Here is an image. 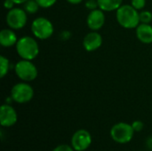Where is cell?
Returning <instances> with one entry per match:
<instances>
[{"label": "cell", "mask_w": 152, "mask_h": 151, "mask_svg": "<svg viewBox=\"0 0 152 151\" xmlns=\"http://www.w3.org/2000/svg\"><path fill=\"white\" fill-rule=\"evenodd\" d=\"M102 44V37L97 31L88 33L83 39V46L87 52H94L99 49Z\"/></svg>", "instance_id": "11"}, {"label": "cell", "mask_w": 152, "mask_h": 151, "mask_svg": "<svg viewBox=\"0 0 152 151\" xmlns=\"http://www.w3.org/2000/svg\"><path fill=\"white\" fill-rule=\"evenodd\" d=\"M39 4L36 0H28L26 3H24V7L23 9L26 11L27 13L28 14H34L37 12L39 9Z\"/></svg>", "instance_id": "16"}, {"label": "cell", "mask_w": 152, "mask_h": 151, "mask_svg": "<svg viewBox=\"0 0 152 151\" xmlns=\"http://www.w3.org/2000/svg\"><path fill=\"white\" fill-rule=\"evenodd\" d=\"M27 12L21 8H12L6 14V23L12 29H20L25 27L28 20Z\"/></svg>", "instance_id": "7"}, {"label": "cell", "mask_w": 152, "mask_h": 151, "mask_svg": "<svg viewBox=\"0 0 152 151\" xmlns=\"http://www.w3.org/2000/svg\"><path fill=\"white\" fill-rule=\"evenodd\" d=\"M147 144H148L149 148L152 149V137L149 138V140H148V142H147Z\"/></svg>", "instance_id": "26"}, {"label": "cell", "mask_w": 152, "mask_h": 151, "mask_svg": "<svg viewBox=\"0 0 152 151\" xmlns=\"http://www.w3.org/2000/svg\"><path fill=\"white\" fill-rule=\"evenodd\" d=\"M134 130L132 125L120 122L114 125L110 129V137L117 143L126 144L132 141L134 135Z\"/></svg>", "instance_id": "4"}, {"label": "cell", "mask_w": 152, "mask_h": 151, "mask_svg": "<svg viewBox=\"0 0 152 151\" xmlns=\"http://www.w3.org/2000/svg\"><path fill=\"white\" fill-rule=\"evenodd\" d=\"M140 21L141 23L150 24L152 21V12L150 11H142L140 12Z\"/></svg>", "instance_id": "17"}, {"label": "cell", "mask_w": 152, "mask_h": 151, "mask_svg": "<svg viewBox=\"0 0 152 151\" xmlns=\"http://www.w3.org/2000/svg\"><path fill=\"white\" fill-rule=\"evenodd\" d=\"M131 5L136 10H142L146 5V0H131Z\"/></svg>", "instance_id": "19"}, {"label": "cell", "mask_w": 152, "mask_h": 151, "mask_svg": "<svg viewBox=\"0 0 152 151\" xmlns=\"http://www.w3.org/2000/svg\"><path fill=\"white\" fill-rule=\"evenodd\" d=\"M18 115L10 104H4L0 109V124L3 127H11L16 124Z\"/></svg>", "instance_id": "9"}, {"label": "cell", "mask_w": 152, "mask_h": 151, "mask_svg": "<svg viewBox=\"0 0 152 151\" xmlns=\"http://www.w3.org/2000/svg\"><path fill=\"white\" fill-rule=\"evenodd\" d=\"M68 3L71 4H80L83 0H66Z\"/></svg>", "instance_id": "24"}, {"label": "cell", "mask_w": 152, "mask_h": 151, "mask_svg": "<svg viewBox=\"0 0 152 151\" xmlns=\"http://www.w3.org/2000/svg\"><path fill=\"white\" fill-rule=\"evenodd\" d=\"M36 1L42 8H50L57 2V0H36Z\"/></svg>", "instance_id": "18"}, {"label": "cell", "mask_w": 152, "mask_h": 151, "mask_svg": "<svg viewBox=\"0 0 152 151\" xmlns=\"http://www.w3.org/2000/svg\"><path fill=\"white\" fill-rule=\"evenodd\" d=\"M10 67L11 64L9 60L6 57L1 55L0 56V77L1 78H4L8 74Z\"/></svg>", "instance_id": "15"}, {"label": "cell", "mask_w": 152, "mask_h": 151, "mask_svg": "<svg viewBox=\"0 0 152 151\" xmlns=\"http://www.w3.org/2000/svg\"><path fill=\"white\" fill-rule=\"evenodd\" d=\"M14 4H15L13 3V1H12V0H5V1H4V8H6V9H8V10L12 9Z\"/></svg>", "instance_id": "23"}, {"label": "cell", "mask_w": 152, "mask_h": 151, "mask_svg": "<svg viewBox=\"0 0 152 151\" xmlns=\"http://www.w3.org/2000/svg\"><path fill=\"white\" fill-rule=\"evenodd\" d=\"M16 46V52L18 55L23 60L32 61L37 58L39 53V46L37 40L28 36H24L18 39Z\"/></svg>", "instance_id": "2"}, {"label": "cell", "mask_w": 152, "mask_h": 151, "mask_svg": "<svg viewBox=\"0 0 152 151\" xmlns=\"http://www.w3.org/2000/svg\"><path fill=\"white\" fill-rule=\"evenodd\" d=\"M118 24L125 28H135L140 24V13L138 10L130 4H122L116 11Z\"/></svg>", "instance_id": "1"}, {"label": "cell", "mask_w": 152, "mask_h": 151, "mask_svg": "<svg viewBox=\"0 0 152 151\" xmlns=\"http://www.w3.org/2000/svg\"><path fill=\"white\" fill-rule=\"evenodd\" d=\"M30 28L34 36L40 40H45L50 38L54 32L53 23L50 20L45 17L36 18L32 21Z\"/></svg>", "instance_id": "3"}, {"label": "cell", "mask_w": 152, "mask_h": 151, "mask_svg": "<svg viewBox=\"0 0 152 151\" xmlns=\"http://www.w3.org/2000/svg\"><path fill=\"white\" fill-rule=\"evenodd\" d=\"M12 1H13V3H14L15 4H21L26 3L28 0H12Z\"/></svg>", "instance_id": "25"}, {"label": "cell", "mask_w": 152, "mask_h": 151, "mask_svg": "<svg viewBox=\"0 0 152 151\" xmlns=\"http://www.w3.org/2000/svg\"><path fill=\"white\" fill-rule=\"evenodd\" d=\"M99 8L104 12L117 11L121 5L123 0H97Z\"/></svg>", "instance_id": "14"}, {"label": "cell", "mask_w": 152, "mask_h": 151, "mask_svg": "<svg viewBox=\"0 0 152 151\" xmlns=\"http://www.w3.org/2000/svg\"><path fill=\"white\" fill-rule=\"evenodd\" d=\"M16 76L23 82H31L37 77V67L28 60H20L14 66Z\"/></svg>", "instance_id": "5"}, {"label": "cell", "mask_w": 152, "mask_h": 151, "mask_svg": "<svg viewBox=\"0 0 152 151\" xmlns=\"http://www.w3.org/2000/svg\"><path fill=\"white\" fill-rule=\"evenodd\" d=\"M53 151H75L74 149L72 148V146L67 145V144H61L58 145L57 147H55Z\"/></svg>", "instance_id": "21"}, {"label": "cell", "mask_w": 152, "mask_h": 151, "mask_svg": "<svg viewBox=\"0 0 152 151\" xmlns=\"http://www.w3.org/2000/svg\"><path fill=\"white\" fill-rule=\"evenodd\" d=\"M86 7L87 9H89L90 11L98 9L99 8L98 1L97 0H86Z\"/></svg>", "instance_id": "20"}, {"label": "cell", "mask_w": 152, "mask_h": 151, "mask_svg": "<svg viewBox=\"0 0 152 151\" xmlns=\"http://www.w3.org/2000/svg\"><path fill=\"white\" fill-rule=\"evenodd\" d=\"M18 42L15 32L11 28H4L0 32V44L3 47H11Z\"/></svg>", "instance_id": "13"}, {"label": "cell", "mask_w": 152, "mask_h": 151, "mask_svg": "<svg viewBox=\"0 0 152 151\" xmlns=\"http://www.w3.org/2000/svg\"><path fill=\"white\" fill-rule=\"evenodd\" d=\"M103 12L104 11L101 9H95L89 12L86 19V23L92 31H98L103 27L105 23V15Z\"/></svg>", "instance_id": "10"}, {"label": "cell", "mask_w": 152, "mask_h": 151, "mask_svg": "<svg viewBox=\"0 0 152 151\" xmlns=\"http://www.w3.org/2000/svg\"><path fill=\"white\" fill-rule=\"evenodd\" d=\"M137 38L143 44L152 43V26L147 23H140L136 28Z\"/></svg>", "instance_id": "12"}, {"label": "cell", "mask_w": 152, "mask_h": 151, "mask_svg": "<svg viewBox=\"0 0 152 151\" xmlns=\"http://www.w3.org/2000/svg\"><path fill=\"white\" fill-rule=\"evenodd\" d=\"M11 97L13 101L20 104H24L32 100L34 97V90L27 82H20L12 87Z\"/></svg>", "instance_id": "6"}, {"label": "cell", "mask_w": 152, "mask_h": 151, "mask_svg": "<svg viewBox=\"0 0 152 151\" xmlns=\"http://www.w3.org/2000/svg\"><path fill=\"white\" fill-rule=\"evenodd\" d=\"M132 126H133V128H134V132H137V133H138V132H141V131L143 129L144 125H143V123H142V121H140V120H136V121H134V122H133Z\"/></svg>", "instance_id": "22"}, {"label": "cell", "mask_w": 152, "mask_h": 151, "mask_svg": "<svg viewBox=\"0 0 152 151\" xmlns=\"http://www.w3.org/2000/svg\"><path fill=\"white\" fill-rule=\"evenodd\" d=\"M93 138L91 133L85 129L77 130L71 138V146L75 151L86 150L92 144Z\"/></svg>", "instance_id": "8"}]
</instances>
